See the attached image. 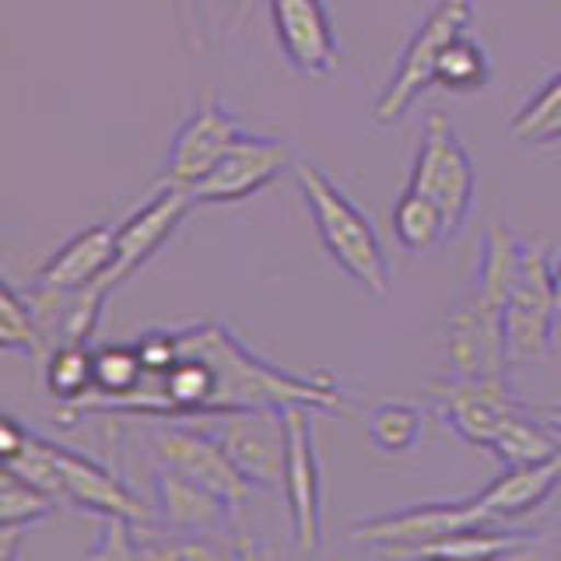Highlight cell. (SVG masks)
Returning a JSON list of instances; mask_svg holds the SVG:
<instances>
[{
    "mask_svg": "<svg viewBox=\"0 0 561 561\" xmlns=\"http://www.w3.org/2000/svg\"><path fill=\"white\" fill-rule=\"evenodd\" d=\"M473 523H491L478 495L467 499H435V502H417L403 505L393 513H376L355 519L347 526V537L362 543V548H376L382 554H400V558H417L428 543L443 540L463 526Z\"/></svg>",
    "mask_w": 561,
    "mask_h": 561,
    "instance_id": "cell-6",
    "label": "cell"
},
{
    "mask_svg": "<svg viewBox=\"0 0 561 561\" xmlns=\"http://www.w3.org/2000/svg\"><path fill=\"white\" fill-rule=\"evenodd\" d=\"M393 236L408 253H428L435 245L449 242L446 236V218L425 193L417 190H403L397 204H393Z\"/></svg>",
    "mask_w": 561,
    "mask_h": 561,
    "instance_id": "cell-26",
    "label": "cell"
},
{
    "mask_svg": "<svg viewBox=\"0 0 561 561\" xmlns=\"http://www.w3.org/2000/svg\"><path fill=\"white\" fill-rule=\"evenodd\" d=\"M95 561H123L137 558V523L123 516H99L95 548L88 551Z\"/></svg>",
    "mask_w": 561,
    "mask_h": 561,
    "instance_id": "cell-30",
    "label": "cell"
},
{
    "mask_svg": "<svg viewBox=\"0 0 561 561\" xmlns=\"http://www.w3.org/2000/svg\"><path fill=\"white\" fill-rule=\"evenodd\" d=\"M39 373L46 390L60 403H81L95 393V351L88 344H57Z\"/></svg>",
    "mask_w": 561,
    "mask_h": 561,
    "instance_id": "cell-25",
    "label": "cell"
},
{
    "mask_svg": "<svg viewBox=\"0 0 561 561\" xmlns=\"http://www.w3.org/2000/svg\"><path fill=\"white\" fill-rule=\"evenodd\" d=\"M242 134H245V123L228 110L215 88H207V92L197 99V105L190 110V116L175 127L162 172H158L154 183H172V186L193 190L221 162L225 151L232 148Z\"/></svg>",
    "mask_w": 561,
    "mask_h": 561,
    "instance_id": "cell-11",
    "label": "cell"
},
{
    "mask_svg": "<svg viewBox=\"0 0 561 561\" xmlns=\"http://www.w3.org/2000/svg\"><path fill=\"white\" fill-rule=\"evenodd\" d=\"M190 417H154V425L148 428V446L158 463L175 467L197 478L201 484L215 488L218 495H225L236 508H242L256 495V488L239 473V467L232 463L225 443L210 432V428H197L186 425Z\"/></svg>",
    "mask_w": 561,
    "mask_h": 561,
    "instance_id": "cell-8",
    "label": "cell"
},
{
    "mask_svg": "<svg viewBox=\"0 0 561 561\" xmlns=\"http://www.w3.org/2000/svg\"><path fill=\"white\" fill-rule=\"evenodd\" d=\"M0 347L22 351V355H28L35 362V368H43V362L49 355L28 295L18 291L11 280H4V295H0Z\"/></svg>",
    "mask_w": 561,
    "mask_h": 561,
    "instance_id": "cell-28",
    "label": "cell"
},
{
    "mask_svg": "<svg viewBox=\"0 0 561 561\" xmlns=\"http://www.w3.org/2000/svg\"><path fill=\"white\" fill-rule=\"evenodd\" d=\"M432 408L446 425L463 438L467 446H478L495 453L505 428L530 408L513 397L505 379H435L432 386Z\"/></svg>",
    "mask_w": 561,
    "mask_h": 561,
    "instance_id": "cell-9",
    "label": "cell"
},
{
    "mask_svg": "<svg viewBox=\"0 0 561 561\" xmlns=\"http://www.w3.org/2000/svg\"><path fill=\"white\" fill-rule=\"evenodd\" d=\"M408 186L425 193L443 210L449 239L463 232L473 215V197H478V169H473L470 151L456 137L453 123L446 119L443 110H432L425 127H421Z\"/></svg>",
    "mask_w": 561,
    "mask_h": 561,
    "instance_id": "cell-4",
    "label": "cell"
},
{
    "mask_svg": "<svg viewBox=\"0 0 561 561\" xmlns=\"http://www.w3.org/2000/svg\"><path fill=\"white\" fill-rule=\"evenodd\" d=\"M0 432H4V443H0L4 470L22 473L25 481L39 484L64 505H75L92 516H123L137 526L154 523V508L140 502L137 491L119 473H113V467H102L78 449L49 443L32 428L18 425L14 414L0 417Z\"/></svg>",
    "mask_w": 561,
    "mask_h": 561,
    "instance_id": "cell-2",
    "label": "cell"
},
{
    "mask_svg": "<svg viewBox=\"0 0 561 561\" xmlns=\"http://www.w3.org/2000/svg\"><path fill=\"white\" fill-rule=\"evenodd\" d=\"M508 134H513L519 145L530 148H548L561 140V70L543 78L534 95L526 99L519 110L508 119Z\"/></svg>",
    "mask_w": 561,
    "mask_h": 561,
    "instance_id": "cell-24",
    "label": "cell"
},
{
    "mask_svg": "<svg viewBox=\"0 0 561 561\" xmlns=\"http://www.w3.org/2000/svg\"><path fill=\"white\" fill-rule=\"evenodd\" d=\"M432 411L414 400H379L365 411V435L379 456H403L428 435Z\"/></svg>",
    "mask_w": 561,
    "mask_h": 561,
    "instance_id": "cell-20",
    "label": "cell"
},
{
    "mask_svg": "<svg viewBox=\"0 0 561 561\" xmlns=\"http://www.w3.org/2000/svg\"><path fill=\"white\" fill-rule=\"evenodd\" d=\"M116 263V228L113 225H88L84 232L70 236L57 253H53L39 274L35 288L46 291H81L92 285H105Z\"/></svg>",
    "mask_w": 561,
    "mask_h": 561,
    "instance_id": "cell-19",
    "label": "cell"
},
{
    "mask_svg": "<svg viewBox=\"0 0 561 561\" xmlns=\"http://www.w3.org/2000/svg\"><path fill=\"white\" fill-rule=\"evenodd\" d=\"M473 18V0H438L425 14V22L414 28V35L403 46L393 75L386 78L379 99L373 102V119L379 127H393L403 119V113L435 84V70L443 49L467 32Z\"/></svg>",
    "mask_w": 561,
    "mask_h": 561,
    "instance_id": "cell-5",
    "label": "cell"
},
{
    "mask_svg": "<svg viewBox=\"0 0 561 561\" xmlns=\"http://www.w3.org/2000/svg\"><path fill=\"white\" fill-rule=\"evenodd\" d=\"M551 280H554V306H558V320H561V256L551 260Z\"/></svg>",
    "mask_w": 561,
    "mask_h": 561,
    "instance_id": "cell-33",
    "label": "cell"
},
{
    "mask_svg": "<svg viewBox=\"0 0 561 561\" xmlns=\"http://www.w3.org/2000/svg\"><path fill=\"white\" fill-rule=\"evenodd\" d=\"M561 488V449L526 463H505L495 481L473 491L491 523H519Z\"/></svg>",
    "mask_w": 561,
    "mask_h": 561,
    "instance_id": "cell-18",
    "label": "cell"
},
{
    "mask_svg": "<svg viewBox=\"0 0 561 561\" xmlns=\"http://www.w3.org/2000/svg\"><path fill=\"white\" fill-rule=\"evenodd\" d=\"M60 505L64 502L53 499L39 484L25 481L14 470H4V478H0V540H4L0 543V558H11V543L22 526L53 516Z\"/></svg>",
    "mask_w": 561,
    "mask_h": 561,
    "instance_id": "cell-23",
    "label": "cell"
},
{
    "mask_svg": "<svg viewBox=\"0 0 561 561\" xmlns=\"http://www.w3.org/2000/svg\"><path fill=\"white\" fill-rule=\"evenodd\" d=\"M446 362L449 373L460 379H505V368L513 362H508L502 306L470 291L449 316Z\"/></svg>",
    "mask_w": 561,
    "mask_h": 561,
    "instance_id": "cell-14",
    "label": "cell"
},
{
    "mask_svg": "<svg viewBox=\"0 0 561 561\" xmlns=\"http://www.w3.org/2000/svg\"><path fill=\"white\" fill-rule=\"evenodd\" d=\"M537 414H540L543 425H548V428L561 438V403H540Z\"/></svg>",
    "mask_w": 561,
    "mask_h": 561,
    "instance_id": "cell-32",
    "label": "cell"
},
{
    "mask_svg": "<svg viewBox=\"0 0 561 561\" xmlns=\"http://www.w3.org/2000/svg\"><path fill=\"white\" fill-rule=\"evenodd\" d=\"M151 491H154V505H151L154 523L175 534L218 537L239 513L215 488H207L197 478L165 463H158L151 470Z\"/></svg>",
    "mask_w": 561,
    "mask_h": 561,
    "instance_id": "cell-17",
    "label": "cell"
},
{
    "mask_svg": "<svg viewBox=\"0 0 561 561\" xmlns=\"http://www.w3.org/2000/svg\"><path fill=\"white\" fill-rule=\"evenodd\" d=\"M523 253H526V239L513 236L502 221H491L481 239V260H478V277H473V291L505 309V298L513 291L519 267H523Z\"/></svg>",
    "mask_w": 561,
    "mask_h": 561,
    "instance_id": "cell-22",
    "label": "cell"
},
{
    "mask_svg": "<svg viewBox=\"0 0 561 561\" xmlns=\"http://www.w3.org/2000/svg\"><path fill=\"white\" fill-rule=\"evenodd\" d=\"M175 14H180V25L190 49H204L207 46V32H210V0H172Z\"/></svg>",
    "mask_w": 561,
    "mask_h": 561,
    "instance_id": "cell-31",
    "label": "cell"
},
{
    "mask_svg": "<svg viewBox=\"0 0 561 561\" xmlns=\"http://www.w3.org/2000/svg\"><path fill=\"white\" fill-rule=\"evenodd\" d=\"M253 4H256V0H239V11H236V28H242V22H245V18H250Z\"/></svg>",
    "mask_w": 561,
    "mask_h": 561,
    "instance_id": "cell-34",
    "label": "cell"
},
{
    "mask_svg": "<svg viewBox=\"0 0 561 561\" xmlns=\"http://www.w3.org/2000/svg\"><path fill=\"white\" fill-rule=\"evenodd\" d=\"M551 250L543 242H526L523 267L505 298V344L513 365H540L554 347L558 306L551 280Z\"/></svg>",
    "mask_w": 561,
    "mask_h": 561,
    "instance_id": "cell-7",
    "label": "cell"
},
{
    "mask_svg": "<svg viewBox=\"0 0 561 561\" xmlns=\"http://www.w3.org/2000/svg\"><path fill=\"white\" fill-rule=\"evenodd\" d=\"M193 204L197 201H193V193L186 186L154 183L151 197L140 207H134L130 215L116 225V263L110 277H105V288H119L130 274L145 267V263L172 239L175 228L183 225Z\"/></svg>",
    "mask_w": 561,
    "mask_h": 561,
    "instance_id": "cell-15",
    "label": "cell"
},
{
    "mask_svg": "<svg viewBox=\"0 0 561 561\" xmlns=\"http://www.w3.org/2000/svg\"><path fill=\"white\" fill-rule=\"evenodd\" d=\"M201 421H210L207 428L221 438L232 463L256 491L274 495V491L285 488V408H245Z\"/></svg>",
    "mask_w": 561,
    "mask_h": 561,
    "instance_id": "cell-12",
    "label": "cell"
},
{
    "mask_svg": "<svg viewBox=\"0 0 561 561\" xmlns=\"http://www.w3.org/2000/svg\"><path fill=\"white\" fill-rule=\"evenodd\" d=\"M291 172H295L298 193H302V201L309 207V218L316 225V236H320L327 256L337 263L362 291L379 298V302L390 298L393 291L390 256H386V245L365 210L351 204L347 193L316 162H295Z\"/></svg>",
    "mask_w": 561,
    "mask_h": 561,
    "instance_id": "cell-3",
    "label": "cell"
},
{
    "mask_svg": "<svg viewBox=\"0 0 561 561\" xmlns=\"http://www.w3.org/2000/svg\"><path fill=\"white\" fill-rule=\"evenodd\" d=\"M180 344L197 351L210 362L218 376L215 390V414L245 411V408H288V403H306L323 414H347L351 393L347 386L330 373L295 376L256 351L245 347L232 330L221 323H186L175 327Z\"/></svg>",
    "mask_w": 561,
    "mask_h": 561,
    "instance_id": "cell-1",
    "label": "cell"
},
{
    "mask_svg": "<svg viewBox=\"0 0 561 561\" xmlns=\"http://www.w3.org/2000/svg\"><path fill=\"white\" fill-rule=\"evenodd\" d=\"M312 408L288 403L285 408V505L291 523V540L302 554L323 551V478L320 456H316V428Z\"/></svg>",
    "mask_w": 561,
    "mask_h": 561,
    "instance_id": "cell-10",
    "label": "cell"
},
{
    "mask_svg": "<svg viewBox=\"0 0 561 561\" xmlns=\"http://www.w3.org/2000/svg\"><path fill=\"white\" fill-rule=\"evenodd\" d=\"M274 39L280 57L288 60L295 75L309 81H327L337 70V35L330 25V11L323 0H267Z\"/></svg>",
    "mask_w": 561,
    "mask_h": 561,
    "instance_id": "cell-16",
    "label": "cell"
},
{
    "mask_svg": "<svg viewBox=\"0 0 561 561\" xmlns=\"http://www.w3.org/2000/svg\"><path fill=\"white\" fill-rule=\"evenodd\" d=\"M145 379H148V365L140 358L137 344H102L95 351V393L88 400H123L137 393Z\"/></svg>",
    "mask_w": 561,
    "mask_h": 561,
    "instance_id": "cell-27",
    "label": "cell"
},
{
    "mask_svg": "<svg viewBox=\"0 0 561 561\" xmlns=\"http://www.w3.org/2000/svg\"><path fill=\"white\" fill-rule=\"evenodd\" d=\"M491 78V64H488V53L478 39H470L467 32H460L456 39L443 49L438 57V70H435V84H443L446 92H481Z\"/></svg>",
    "mask_w": 561,
    "mask_h": 561,
    "instance_id": "cell-29",
    "label": "cell"
},
{
    "mask_svg": "<svg viewBox=\"0 0 561 561\" xmlns=\"http://www.w3.org/2000/svg\"><path fill=\"white\" fill-rule=\"evenodd\" d=\"M537 530H508V523H473L456 530L443 540L428 543L421 554H443V558H519L537 551Z\"/></svg>",
    "mask_w": 561,
    "mask_h": 561,
    "instance_id": "cell-21",
    "label": "cell"
},
{
    "mask_svg": "<svg viewBox=\"0 0 561 561\" xmlns=\"http://www.w3.org/2000/svg\"><path fill=\"white\" fill-rule=\"evenodd\" d=\"M291 165H295V148L285 137L245 130L236 145L225 151L221 162L190 193L197 204H239V201H250L263 186H271L277 175L288 172Z\"/></svg>",
    "mask_w": 561,
    "mask_h": 561,
    "instance_id": "cell-13",
    "label": "cell"
}]
</instances>
